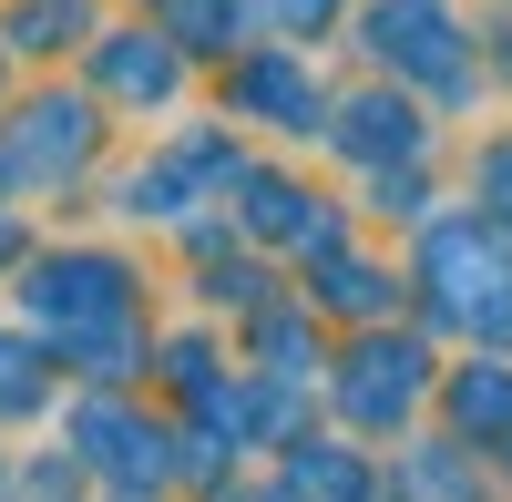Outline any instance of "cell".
I'll return each mask as SVG.
<instances>
[{"mask_svg": "<svg viewBox=\"0 0 512 502\" xmlns=\"http://www.w3.org/2000/svg\"><path fill=\"white\" fill-rule=\"evenodd\" d=\"M236 103H256V113L297 123V134H308V123H318V93H308V82H297L287 62H246V72H236Z\"/></svg>", "mask_w": 512, "mask_h": 502, "instance_id": "7", "label": "cell"}, {"mask_svg": "<svg viewBox=\"0 0 512 502\" xmlns=\"http://www.w3.org/2000/svg\"><path fill=\"white\" fill-rule=\"evenodd\" d=\"M338 144H349V154H410V144H420V123H410V103L369 93V103L338 113Z\"/></svg>", "mask_w": 512, "mask_h": 502, "instance_id": "6", "label": "cell"}, {"mask_svg": "<svg viewBox=\"0 0 512 502\" xmlns=\"http://www.w3.org/2000/svg\"><path fill=\"white\" fill-rule=\"evenodd\" d=\"M369 31H379V52L410 62L420 82H441V93H472V62H461V31H451L441 0H390Z\"/></svg>", "mask_w": 512, "mask_h": 502, "instance_id": "3", "label": "cell"}, {"mask_svg": "<svg viewBox=\"0 0 512 502\" xmlns=\"http://www.w3.org/2000/svg\"><path fill=\"white\" fill-rule=\"evenodd\" d=\"M277 11H287V21H308V11H328V0H277Z\"/></svg>", "mask_w": 512, "mask_h": 502, "instance_id": "15", "label": "cell"}, {"mask_svg": "<svg viewBox=\"0 0 512 502\" xmlns=\"http://www.w3.org/2000/svg\"><path fill=\"white\" fill-rule=\"evenodd\" d=\"M72 154H82V113H72V103H41L31 134H11V154H0V164H11V175H62Z\"/></svg>", "mask_w": 512, "mask_h": 502, "instance_id": "5", "label": "cell"}, {"mask_svg": "<svg viewBox=\"0 0 512 502\" xmlns=\"http://www.w3.org/2000/svg\"><path fill=\"white\" fill-rule=\"evenodd\" d=\"M461 421H472V431L512 421V380H502V369H472V380H461Z\"/></svg>", "mask_w": 512, "mask_h": 502, "instance_id": "10", "label": "cell"}, {"mask_svg": "<svg viewBox=\"0 0 512 502\" xmlns=\"http://www.w3.org/2000/svg\"><path fill=\"white\" fill-rule=\"evenodd\" d=\"M328 298H338V308H369V298H379V277H369V267H338V277H328Z\"/></svg>", "mask_w": 512, "mask_h": 502, "instance_id": "14", "label": "cell"}, {"mask_svg": "<svg viewBox=\"0 0 512 502\" xmlns=\"http://www.w3.org/2000/svg\"><path fill=\"white\" fill-rule=\"evenodd\" d=\"M164 21H175L185 41H205V52H216V41L236 31V21H226V0H164Z\"/></svg>", "mask_w": 512, "mask_h": 502, "instance_id": "11", "label": "cell"}, {"mask_svg": "<svg viewBox=\"0 0 512 502\" xmlns=\"http://www.w3.org/2000/svg\"><path fill=\"white\" fill-rule=\"evenodd\" d=\"M82 441H103V462H113L123 482H154V462H144L154 441H144L134 421H123V410H82Z\"/></svg>", "mask_w": 512, "mask_h": 502, "instance_id": "8", "label": "cell"}, {"mask_svg": "<svg viewBox=\"0 0 512 502\" xmlns=\"http://www.w3.org/2000/svg\"><path fill=\"white\" fill-rule=\"evenodd\" d=\"M431 287H441V318L512 339V257H502V236L441 226V236H431Z\"/></svg>", "mask_w": 512, "mask_h": 502, "instance_id": "1", "label": "cell"}, {"mask_svg": "<svg viewBox=\"0 0 512 502\" xmlns=\"http://www.w3.org/2000/svg\"><path fill=\"white\" fill-rule=\"evenodd\" d=\"M410 390H420V349H390V339H369V349H359V380H349V410L390 431L400 410H410Z\"/></svg>", "mask_w": 512, "mask_h": 502, "instance_id": "4", "label": "cell"}, {"mask_svg": "<svg viewBox=\"0 0 512 502\" xmlns=\"http://www.w3.org/2000/svg\"><path fill=\"white\" fill-rule=\"evenodd\" d=\"M31 308H41V318H62L72 339H93V359H123V267H103V257L41 267Z\"/></svg>", "mask_w": 512, "mask_h": 502, "instance_id": "2", "label": "cell"}, {"mask_svg": "<svg viewBox=\"0 0 512 502\" xmlns=\"http://www.w3.org/2000/svg\"><path fill=\"white\" fill-rule=\"evenodd\" d=\"M103 82H123V93H175V62L123 31V41H103Z\"/></svg>", "mask_w": 512, "mask_h": 502, "instance_id": "9", "label": "cell"}, {"mask_svg": "<svg viewBox=\"0 0 512 502\" xmlns=\"http://www.w3.org/2000/svg\"><path fill=\"white\" fill-rule=\"evenodd\" d=\"M297 482L328 492V502H359V472H349V462H297Z\"/></svg>", "mask_w": 512, "mask_h": 502, "instance_id": "13", "label": "cell"}, {"mask_svg": "<svg viewBox=\"0 0 512 502\" xmlns=\"http://www.w3.org/2000/svg\"><path fill=\"white\" fill-rule=\"evenodd\" d=\"M41 400V380H31V359L11 349V339H0V410H31Z\"/></svg>", "mask_w": 512, "mask_h": 502, "instance_id": "12", "label": "cell"}, {"mask_svg": "<svg viewBox=\"0 0 512 502\" xmlns=\"http://www.w3.org/2000/svg\"><path fill=\"white\" fill-rule=\"evenodd\" d=\"M0 257H11V226H0Z\"/></svg>", "mask_w": 512, "mask_h": 502, "instance_id": "16", "label": "cell"}]
</instances>
